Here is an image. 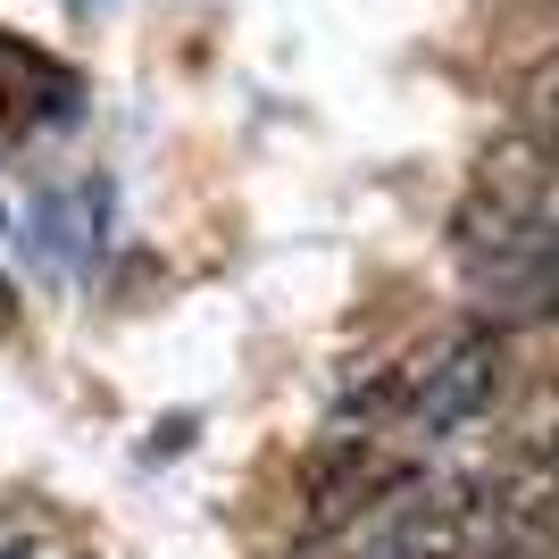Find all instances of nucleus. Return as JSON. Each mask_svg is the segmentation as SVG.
Returning <instances> with one entry per match:
<instances>
[{"label": "nucleus", "mask_w": 559, "mask_h": 559, "mask_svg": "<svg viewBox=\"0 0 559 559\" xmlns=\"http://www.w3.org/2000/svg\"><path fill=\"white\" fill-rule=\"evenodd\" d=\"M492 393H501V334L492 326H467L451 334L443 350H426L418 368L401 376V409L418 435H460L467 418H485Z\"/></svg>", "instance_id": "nucleus-1"}, {"label": "nucleus", "mask_w": 559, "mask_h": 559, "mask_svg": "<svg viewBox=\"0 0 559 559\" xmlns=\"http://www.w3.org/2000/svg\"><path fill=\"white\" fill-rule=\"evenodd\" d=\"M9 318H17V309H9V284H0V326H9Z\"/></svg>", "instance_id": "nucleus-3"}, {"label": "nucleus", "mask_w": 559, "mask_h": 559, "mask_svg": "<svg viewBox=\"0 0 559 559\" xmlns=\"http://www.w3.org/2000/svg\"><path fill=\"white\" fill-rule=\"evenodd\" d=\"M68 9H100V0H68Z\"/></svg>", "instance_id": "nucleus-4"}, {"label": "nucleus", "mask_w": 559, "mask_h": 559, "mask_svg": "<svg viewBox=\"0 0 559 559\" xmlns=\"http://www.w3.org/2000/svg\"><path fill=\"white\" fill-rule=\"evenodd\" d=\"M109 217H117V185L109 176H84L75 192H43V210H34V242H43L50 267H93L109 251Z\"/></svg>", "instance_id": "nucleus-2"}]
</instances>
